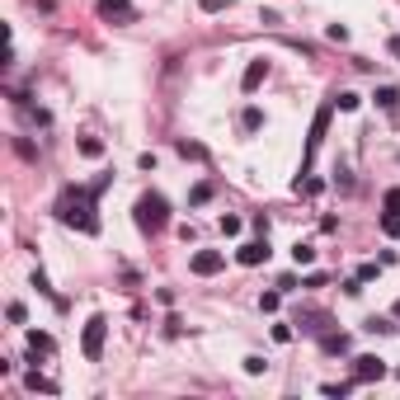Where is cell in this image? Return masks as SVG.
<instances>
[{"instance_id": "obj_1", "label": "cell", "mask_w": 400, "mask_h": 400, "mask_svg": "<svg viewBox=\"0 0 400 400\" xmlns=\"http://www.w3.org/2000/svg\"><path fill=\"white\" fill-rule=\"evenodd\" d=\"M57 212H61V221L66 226H76V231H85V236H94L99 231V217H94V193H61V203H57Z\"/></svg>"}, {"instance_id": "obj_2", "label": "cell", "mask_w": 400, "mask_h": 400, "mask_svg": "<svg viewBox=\"0 0 400 400\" xmlns=\"http://www.w3.org/2000/svg\"><path fill=\"white\" fill-rule=\"evenodd\" d=\"M165 221H170L165 198H160V193H141V198H137V226L156 236V231H165Z\"/></svg>"}, {"instance_id": "obj_3", "label": "cell", "mask_w": 400, "mask_h": 400, "mask_svg": "<svg viewBox=\"0 0 400 400\" xmlns=\"http://www.w3.org/2000/svg\"><path fill=\"white\" fill-rule=\"evenodd\" d=\"M104 334H108V320L104 316H90V320H85V339H80V348H85V358H90V363H99V353H104Z\"/></svg>"}, {"instance_id": "obj_4", "label": "cell", "mask_w": 400, "mask_h": 400, "mask_svg": "<svg viewBox=\"0 0 400 400\" xmlns=\"http://www.w3.org/2000/svg\"><path fill=\"white\" fill-rule=\"evenodd\" d=\"M221 268H226V254H221V250H198V254H193V273H198V278H212Z\"/></svg>"}, {"instance_id": "obj_5", "label": "cell", "mask_w": 400, "mask_h": 400, "mask_svg": "<svg viewBox=\"0 0 400 400\" xmlns=\"http://www.w3.org/2000/svg\"><path fill=\"white\" fill-rule=\"evenodd\" d=\"M99 14H104V19H118V24H132L137 19L132 0H99Z\"/></svg>"}, {"instance_id": "obj_6", "label": "cell", "mask_w": 400, "mask_h": 400, "mask_svg": "<svg viewBox=\"0 0 400 400\" xmlns=\"http://www.w3.org/2000/svg\"><path fill=\"white\" fill-rule=\"evenodd\" d=\"M353 363H358V368H353L358 381H381V377H386V363H381V358H353Z\"/></svg>"}, {"instance_id": "obj_7", "label": "cell", "mask_w": 400, "mask_h": 400, "mask_svg": "<svg viewBox=\"0 0 400 400\" xmlns=\"http://www.w3.org/2000/svg\"><path fill=\"white\" fill-rule=\"evenodd\" d=\"M325 128H330V104L320 108V113H316V123H311V141H306V160H311V156L320 151V141H325Z\"/></svg>"}, {"instance_id": "obj_8", "label": "cell", "mask_w": 400, "mask_h": 400, "mask_svg": "<svg viewBox=\"0 0 400 400\" xmlns=\"http://www.w3.org/2000/svg\"><path fill=\"white\" fill-rule=\"evenodd\" d=\"M264 76H268V61H250V66H245V76H240V90H245V94H254V90L264 85Z\"/></svg>"}, {"instance_id": "obj_9", "label": "cell", "mask_w": 400, "mask_h": 400, "mask_svg": "<svg viewBox=\"0 0 400 400\" xmlns=\"http://www.w3.org/2000/svg\"><path fill=\"white\" fill-rule=\"evenodd\" d=\"M264 259H268V245H264V240H250V245H240V264L254 268V264H264Z\"/></svg>"}, {"instance_id": "obj_10", "label": "cell", "mask_w": 400, "mask_h": 400, "mask_svg": "<svg viewBox=\"0 0 400 400\" xmlns=\"http://www.w3.org/2000/svg\"><path fill=\"white\" fill-rule=\"evenodd\" d=\"M377 104H381V113H391V118H396V108H400V94L391 90V85H381V90H377Z\"/></svg>"}, {"instance_id": "obj_11", "label": "cell", "mask_w": 400, "mask_h": 400, "mask_svg": "<svg viewBox=\"0 0 400 400\" xmlns=\"http://www.w3.org/2000/svg\"><path fill=\"white\" fill-rule=\"evenodd\" d=\"M80 156H104V141H99V137H80Z\"/></svg>"}, {"instance_id": "obj_12", "label": "cell", "mask_w": 400, "mask_h": 400, "mask_svg": "<svg viewBox=\"0 0 400 400\" xmlns=\"http://www.w3.org/2000/svg\"><path fill=\"white\" fill-rule=\"evenodd\" d=\"M358 104H363V99H358L353 90H339V94H334V108H344V113H353Z\"/></svg>"}, {"instance_id": "obj_13", "label": "cell", "mask_w": 400, "mask_h": 400, "mask_svg": "<svg viewBox=\"0 0 400 400\" xmlns=\"http://www.w3.org/2000/svg\"><path fill=\"white\" fill-rule=\"evenodd\" d=\"M28 348H33V353H52V334H38V330H33V334H28Z\"/></svg>"}, {"instance_id": "obj_14", "label": "cell", "mask_w": 400, "mask_h": 400, "mask_svg": "<svg viewBox=\"0 0 400 400\" xmlns=\"http://www.w3.org/2000/svg\"><path fill=\"white\" fill-rule=\"evenodd\" d=\"M28 391H48V396H57V381H48V377L28 372Z\"/></svg>"}, {"instance_id": "obj_15", "label": "cell", "mask_w": 400, "mask_h": 400, "mask_svg": "<svg viewBox=\"0 0 400 400\" xmlns=\"http://www.w3.org/2000/svg\"><path fill=\"white\" fill-rule=\"evenodd\" d=\"M240 123H245V132H254V128L264 123V113H259V108H245V113H240Z\"/></svg>"}, {"instance_id": "obj_16", "label": "cell", "mask_w": 400, "mask_h": 400, "mask_svg": "<svg viewBox=\"0 0 400 400\" xmlns=\"http://www.w3.org/2000/svg\"><path fill=\"white\" fill-rule=\"evenodd\" d=\"M179 156L184 160H203V146H198V141H179Z\"/></svg>"}, {"instance_id": "obj_17", "label": "cell", "mask_w": 400, "mask_h": 400, "mask_svg": "<svg viewBox=\"0 0 400 400\" xmlns=\"http://www.w3.org/2000/svg\"><path fill=\"white\" fill-rule=\"evenodd\" d=\"M381 231H386V236H400V212H386V217H381Z\"/></svg>"}, {"instance_id": "obj_18", "label": "cell", "mask_w": 400, "mask_h": 400, "mask_svg": "<svg viewBox=\"0 0 400 400\" xmlns=\"http://www.w3.org/2000/svg\"><path fill=\"white\" fill-rule=\"evenodd\" d=\"M240 226H245L240 217H221V236H240Z\"/></svg>"}, {"instance_id": "obj_19", "label": "cell", "mask_w": 400, "mask_h": 400, "mask_svg": "<svg viewBox=\"0 0 400 400\" xmlns=\"http://www.w3.org/2000/svg\"><path fill=\"white\" fill-rule=\"evenodd\" d=\"M292 259H297V264H311V259H316V250H311V245H297Z\"/></svg>"}, {"instance_id": "obj_20", "label": "cell", "mask_w": 400, "mask_h": 400, "mask_svg": "<svg viewBox=\"0 0 400 400\" xmlns=\"http://www.w3.org/2000/svg\"><path fill=\"white\" fill-rule=\"evenodd\" d=\"M5 316H10V325H24V306H19V301H10V306H5Z\"/></svg>"}, {"instance_id": "obj_21", "label": "cell", "mask_w": 400, "mask_h": 400, "mask_svg": "<svg viewBox=\"0 0 400 400\" xmlns=\"http://www.w3.org/2000/svg\"><path fill=\"white\" fill-rule=\"evenodd\" d=\"M188 198H193V203H208V198H212V184H198L193 193H188Z\"/></svg>"}, {"instance_id": "obj_22", "label": "cell", "mask_w": 400, "mask_h": 400, "mask_svg": "<svg viewBox=\"0 0 400 400\" xmlns=\"http://www.w3.org/2000/svg\"><path fill=\"white\" fill-rule=\"evenodd\" d=\"M386 208H391V212H400V188H391V193H386Z\"/></svg>"}, {"instance_id": "obj_23", "label": "cell", "mask_w": 400, "mask_h": 400, "mask_svg": "<svg viewBox=\"0 0 400 400\" xmlns=\"http://www.w3.org/2000/svg\"><path fill=\"white\" fill-rule=\"evenodd\" d=\"M386 48H391V57H400V38H391V43H386Z\"/></svg>"}, {"instance_id": "obj_24", "label": "cell", "mask_w": 400, "mask_h": 400, "mask_svg": "<svg viewBox=\"0 0 400 400\" xmlns=\"http://www.w3.org/2000/svg\"><path fill=\"white\" fill-rule=\"evenodd\" d=\"M396 316H400V301H396Z\"/></svg>"}]
</instances>
